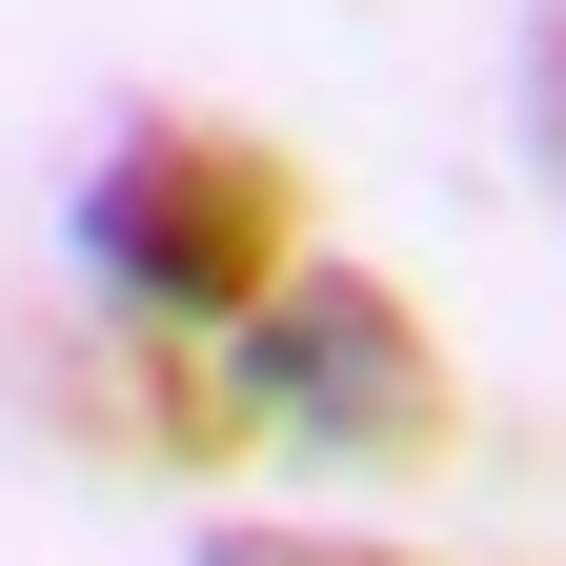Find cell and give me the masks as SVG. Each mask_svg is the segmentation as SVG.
<instances>
[{"instance_id":"cell-1","label":"cell","mask_w":566,"mask_h":566,"mask_svg":"<svg viewBox=\"0 0 566 566\" xmlns=\"http://www.w3.org/2000/svg\"><path fill=\"white\" fill-rule=\"evenodd\" d=\"M61 243H82L102 324H142V344H223L243 304H283V283L324 263L304 142H263L223 102H122L102 163H82V202H61Z\"/></svg>"},{"instance_id":"cell-2","label":"cell","mask_w":566,"mask_h":566,"mask_svg":"<svg viewBox=\"0 0 566 566\" xmlns=\"http://www.w3.org/2000/svg\"><path fill=\"white\" fill-rule=\"evenodd\" d=\"M223 424L243 446H304V465H446L465 446V365L424 344V304L385 263H304L283 304H243L223 344Z\"/></svg>"},{"instance_id":"cell-3","label":"cell","mask_w":566,"mask_h":566,"mask_svg":"<svg viewBox=\"0 0 566 566\" xmlns=\"http://www.w3.org/2000/svg\"><path fill=\"white\" fill-rule=\"evenodd\" d=\"M41 405H61V424H102V446H142V465H223V446H243V424H223V365H202V344H142V324L61 344Z\"/></svg>"},{"instance_id":"cell-4","label":"cell","mask_w":566,"mask_h":566,"mask_svg":"<svg viewBox=\"0 0 566 566\" xmlns=\"http://www.w3.org/2000/svg\"><path fill=\"white\" fill-rule=\"evenodd\" d=\"M202 566H405V546H365V526H202Z\"/></svg>"},{"instance_id":"cell-5","label":"cell","mask_w":566,"mask_h":566,"mask_svg":"<svg viewBox=\"0 0 566 566\" xmlns=\"http://www.w3.org/2000/svg\"><path fill=\"white\" fill-rule=\"evenodd\" d=\"M526 163H546V202H566V0H526Z\"/></svg>"}]
</instances>
